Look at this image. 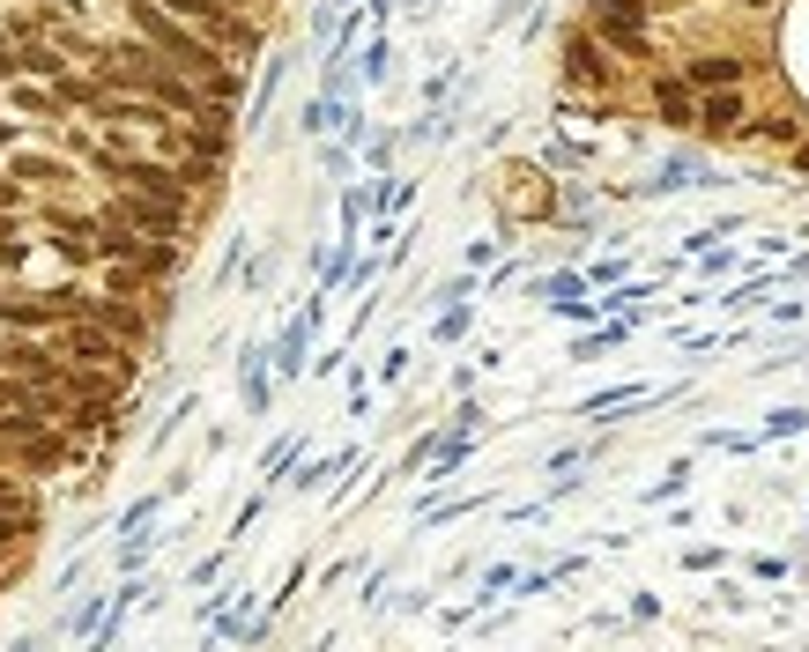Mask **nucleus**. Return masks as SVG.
<instances>
[{
	"label": "nucleus",
	"mask_w": 809,
	"mask_h": 652,
	"mask_svg": "<svg viewBox=\"0 0 809 652\" xmlns=\"http://www.w3.org/2000/svg\"><path fill=\"white\" fill-rule=\"evenodd\" d=\"M104 171L127 193H149V201H164V208H194V171H164V163H141V156H104Z\"/></svg>",
	"instance_id": "nucleus-1"
},
{
	"label": "nucleus",
	"mask_w": 809,
	"mask_h": 652,
	"mask_svg": "<svg viewBox=\"0 0 809 652\" xmlns=\"http://www.w3.org/2000/svg\"><path fill=\"white\" fill-rule=\"evenodd\" d=\"M67 349H75V356H89V364H127V341H120L112 326H97V319H75V326H67Z\"/></svg>",
	"instance_id": "nucleus-2"
},
{
	"label": "nucleus",
	"mask_w": 809,
	"mask_h": 652,
	"mask_svg": "<svg viewBox=\"0 0 809 652\" xmlns=\"http://www.w3.org/2000/svg\"><path fill=\"white\" fill-rule=\"evenodd\" d=\"M564 67H572V82H609V60H601V45L587 30L564 38Z\"/></svg>",
	"instance_id": "nucleus-3"
},
{
	"label": "nucleus",
	"mask_w": 809,
	"mask_h": 652,
	"mask_svg": "<svg viewBox=\"0 0 809 652\" xmlns=\"http://www.w3.org/2000/svg\"><path fill=\"white\" fill-rule=\"evenodd\" d=\"M743 120H750V112H743V97H735V89H713V97L698 104V126H706V134H735Z\"/></svg>",
	"instance_id": "nucleus-4"
},
{
	"label": "nucleus",
	"mask_w": 809,
	"mask_h": 652,
	"mask_svg": "<svg viewBox=\"0 0 809 652\" xmlns=\"http://www.w3.org/2000/svg\"><path fill=\"white\" fill-rule=\"evenodd\" d=\"M654 112L669 126H698V97H690L683 82H654Z\"/></svg>",
	"instance_id": "nucleus-5"
},
{
	"label": "nucleus",
	"mask_w": 809,
	"mask_h": 652,
	"mask_svg": "<svg viewBox=\"0 0 809 652\" xmlns=\"http://www.w3.org/2000/svg\"><path fill=\"white\" fill-rule=\"evenodd\" d=\"M89 319L112 326L120 341H141V312H134V304H120V297H89Z\"/></svg>",
	"instance_id": "nucleus-6"
},
{
	"label": "nucleus",
	"mask_w": 809,
	"mask_h": 652,
	"mask_svg": "<svg viewBox=\"0 0 809 652\" xmlns=\"http://www.w3.org/2000/svg\"><path fill=\"white\" fill-rule=\"evenodd\" d=\"M690 82H698V89H735V82H743V60H735V52H706V60H690Z\"/></svg>",
	"instance_id": "nucleus-7"
},
{
	"label": "nucleus",
	"mask_w": 809,
	"mask_h": 652,
	"mask_svg": "<svg viewBox=\"0 0 809 652\" xmlns=\"http://www.w3.org/2000/svg\"><path fill=\"white\" fill-rule=\"evenodd\" d=\"M0 371H23V378H52V356H45V349H30V341H8V349H0Z\"/></svg>",
	"instance_id": "nucleus-8"
},
{
	"label": "nucleus",
	"mask_w": 809,
	"mask_h": 652,
	"mask_svg": "<svg viewBox=\"0 0 809 652\" xmlns=\"http://www.w3.org/2000/svg\"><path fill=\"white\" fill-rule=\"evenodd\" d=\"M97 252H112V260L127 252V260H141V238H134V223H127V215H112V223L97 230Z\"/></svg>",
	"instance_id": "nucleus-9"
},
{
	"label": "nucleus",
	"mask_w": 809,
	"mask_h": 652,
	"mask_svg": "<svg viewBox=\"0 0 809 652\" xmlns=\"http://www.w3.org/2000/svg\"><path fill=\"white\" fill-rule=\"evenodd\" d=\"M23 75H67V60H60L52 45H30V52H23Z\"/></svg>",
	"instance_id": "nucleus-10"
},
{
	"label": "nucleus",
	"mask_w": 809,
	"mask_h": 652,
	"mask_svg": "<svg viewBox=\"0 0 809 652\" xmlns=\"http://www.w3.org/2000/svg\"><path fill=\"white\" fill-rule=\"evenodd\" d=\"M171 15H194V23H223V15H231V8H223V0H164Z\"/></svg>",
	"instance_id": "nucleus-11"
},
{
	"label": "nucleus",
	"mask_w": 809,
	"mask_h": 652,
	"mask_svg": "<svg viewBox=\"0 0 809 652\" xmlns=\"http://www.w3.org/2000/svg\"><path fill=\"white\" fill-rule=\"evenodd\" d=\"M795 178H809V141H795Z\"/></svg>",
	"instance_id": "nucleus-12"
},
{
	"label": "nucleus",
	"mask_w": 809,
	"mask_h": 652,
	"mask_svg": "<svg viewBox=\"0 0 809 652\" xmlns=\"http://www.w3.org/2000/svg\"><path fill=\"white\" fill-rule=\"evenodd\" d=\"M743 8H772V0H743Z\"/></svg>",
	"instance_id": "nucleus-13"
},
{
	"label": "nucleus",
	"mask_w": 809,
	"mask_h": 652,
	"mask_svg": "<svg viewBox=\"0 0 809 652\" xmlns=\"http://www.w3.org/2000/svg\"><path fill=\"white\" fill-rule=\"evenodd\" d=\"M0 141H8V126H0Z\"/></svg>",
	"instance_id": "nucleus-14"
}]
</instances>
